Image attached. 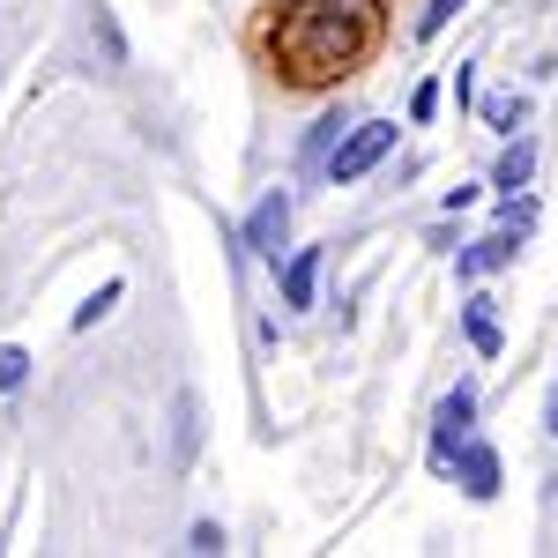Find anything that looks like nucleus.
Here are the masks:
<instances>
[{"instance_id":"obj_1","label":"nucleus","mask_w":558,"mask_h":558,"mask_svg":"<svg viewBox=\"0 0 558 558\" xmlns=\"http://www.w3.org/2000/svg\"><path fill=\"white\" fill-rule=\"evenodd\" d=\"M283 60H291V83H320V75H336L357 60V45H365V15L350 8V0H299L291 8V23H283Z\"/></svg>"},{"instance_id":"obj_11","label":"nucleus","mask_w":558,"mask_h":558,"mask_svg":"<svg viewBox=\"0 0 558 558\" xmlns=\"http://www.w3.org/2000/svg\"><path fill=\"white\" fill-rule=\"evenodd\" d=\"M470 343H476V350H499V320L484 313V299L470 305Z\"/></svg>"},{"instance_id":"obj_8","label":"nucleus","mask_w":558,"mask_h":558,"mask_svg":"<svg viewBox=\"0 0 558 558\" xmlns=\"http://www.w3.org/2000/svg\"><path fill=\"white\" fill-rule=\"evenodd\" d=\"M343 112H328V120H313V134H305V165H328L336 157V142H343Z\"/></svg>"},{"instance_id":"obj_13","label":"nucleus","mask_w":558,"mask_h":558,"mask_svg":"<svg viewBox=\"0 0 558 558\" xmlns=\"http://www.w3.org/2000/svg\"><path fill=\"white\" fill-rule=\"evenodd\" d=\"M454 8H470V0H432L425 15H417V31H425V38H432V31H447V15H454Z\"/></svg>"},{"instance_id":"obj_2","label":"nucleus","mask_w":558,"mask_h":558,"mask_svg":"<svg viewBox=\"0 0 558 558\" xmlns=\"http://www.w3.org/2000/svg\"><path fill=\"white\" fill-rule=\"evenodd\" d=\"M387 149H395V128L387 120H357V128H343V142H336V157H328V172H336V186H350V179H365L373 165H380Z\"/></svg>"},{"instance_id":"obj_14","label":"nucleus","mask_w":558,"mask_h":558,"mask_svg":"<svg viewBox=\"0 0 558 558\" xmlns=\"http://www.w3.org/2000/svg\"><path fill=\"white\" fill-rule=\"evenodd\" d=\"M112 305H120V283H105V291H97V299L75 313V328H89V320H97V313H112Z\"/></svg>"},{"instance_id":"obj_7","label":"nucleus","mask_w":558,"mask_h":558,"mask_svg":"<svg viewBox=\"0 0 558 558\" xmlns=\"http://www.w3.org/2000/svg\"><path fill=\"white\" fill-rule=\"evenodd\" d=\"M313 276H320V246H305V254L283 268V299H291V305H313Z\"/></svg>"},{"instance_id":"obj_6","label":"nucleus","mask_w":558,"mask_h":558,"mask_svg":"<svg viewBox=\"0 0 558 558\" xmlns=\"http://www.w3.org/2000/svg\"><path fill=\"white\" fill-rule=\"evenodd\" d=\"M507 254H514V231H492V239H476V246L454 260V268H462V276H484V268H499Z\"/></svg>"},{"instance_id":"obj_5","label":"nucleus","mask_w":558,"mask_h":558,"mask_svg":"<svg viewBox=\"0 0 558 558\" xmlns=\"http://www.w3.org/2000/svg\"><path fill=\"white\" fill-rule=\"evenodd\" d=\"M447 470L462 476V492H470V499H492V492H499V454H492V447H470V439H462Z\"/></svg>"},{"instance_id":"obj_16","label":"nucleus","mask_w":558,"mask_h":558,"mask_svg":"<svg viewBox=\"0 0 558 558\" xmlns=\"http://www.w3.org/2000/svg\"><path fill=\"white\" fill-rule=\"evenodd\" d=\"M544 432L558 439V387H551V402H544Z\"/></svg>"},{"instance_id":"obj_3","label":"nucleus","mask_w":558,"mask_h":558,"mask_svg":"<svg viewBox=\"0 0 558 558\" xmlns=\"http://www.w3.org/2000/svg\"><path fill=\"white\" fill-rule=\"evenodd\" d=\"M470 417H476V395L470 387H454V395H447V402H439V417H432V462H439V470H447V462H454V447H462V439H470Z\"/></svg>"},{"instance_id":"obj_4","label":"nucleus","mask_w":558,"mask_h":558,"mask_svg":"<svg viewBox=\"0 0 558 558\" xmlns=\"http://www.w3.org/2000/svg\"><path fill=\"white\" fill-rule=\"evenodd\" d=\"M283 231H291V194L276 186L268 202H260L254 216H246V246H254L260 260H276V246H283Z\"/></svg>"},{"instance_id":"obj_9","label":"nucleus","mask_w":558,"mask_h":558,"mask_svg":"<svg viewBox=\"0 0 558 558\" xmlns=\"http://www.w3.org/2000/svg\"><path fill=\"white\" fill-rule=\"evenodd\" d=\"M172 417H179V432H172V454L186 462V454H194V439H202V425H194V417H202V402H194V395H179V402H172Z\"/></svg>"},{"instance_id":"obj_12","label":"nucleus","mask_w":558,"mask_h":558,"mask_svg":"<svg viewBox=\"0 0 558 558\" xmlns=\"http://www.w3.org/2000/svg\"><path fill=\"white\" fill-rule=\"evenodd\" d=\"M521 112H529V105H521V97H492V105H484V120H492V128H514Z\"/></svg>"},{"instance_id":"obj_10","label":"nucleus","mask_w":558,"mask_h":558,"mask_svg":"<svg viewBox=\"0 0 558 558\" xmlns=\"http://www.w3.org/2000/svg\"><path fill=\"white\" fill-rule=\"evenodd\" d=\"M529 165H536V157H529V142H514V149H507V157H499V186H507V194H514L521 179H529Z\"/></svg>"},{"instance_id":"obj_15","label":"nucleus","mask_w":558,"mask_h":558,"mask_svg":"<svg viewBox=\"0 0 558 558\" xmlns=\"http://www.w3.org/2000/svg\"><path fill=\"white\" fill-rule=\"evenodd\" d=\"M23 365H31V357H23V350H0V395H8V387L23 380Z\"/></svg>"}]
</instances>
